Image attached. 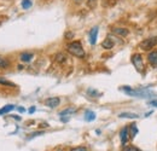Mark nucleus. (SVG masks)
I'll return each instance as SVG.
<instances>
[{
	"label": "nucleus",
	"mask_w": 157,
	"mask_h": 151,
	"mask_svg": "<svg viewBox=\"0 0 157 151\" xmlns=\"http://www.w3.org/2000/svg\"><path fill=\"white\" fill-rule=\"evenodd\" d=\"M67 50L70 55H73L77 58H84L85 57V50L80 41H73L67 46Z\"/></svg>",
	"instance_id": "1"
},
{
	"label": "nucleus",
	"mask_w": 157,
	"mask_h": 151,
	"mask_svg": "<svg viewBox=\"0 0 157 151\" xmlns=\"http://www.w3.org/2000/svg\"><path fill=\"white\" fill-rule=\"evenodd\" d=\"M156 45H157V36H154V37L145 39L142 44H140V47H142V50H144V51H149L152 47H155Z\"/></svg>",
	"instance_id": "2"
},
{
	"label": "nucleus",
	"mask_w": 157,
	"mask_h": 151,
	"mask_svg": "<svg viewBox=\"0 0 157 151\" xmlns=\"http://www.w3.org/2000/svg\"><path fill=\"white\" fill-rule=\"evenodd\" d=\"M132 63H133V65L135 67V69H137L138 71H142V70L144 69L143 57H142V55H139V53H135V55L132 56Z\"/></svg>",
	"instance_id": "3"
},
{
	"label": "nucleus",
	"mask_w": 157,
	"mask_h": 151,
	"mask_svg": "<svg viewBox=\"0 0 157 151\" xmlns=\"http://www.w3.org/2000/svg\"><path fill=\"white\" fill-rule=\"evenodd\" d=\"M59 103H61V99L58 98V97H51V98H47L45 100V105L51 108V109H53V108H57L59 105Z\"/></svg>",
	"instance_id": "4"
},
{
	"label": "nucleus",
	"mask_w": 157,
	"mask_h": 151,
	"mask_svg": "<svg viewBox=\"0 0 157 151\" xmlns=\"http://www.w3.org/2000/svg\"><path fill=\"white\" fill-rule=\"evenodd\" d=\"M128 137H129V127H123L120 132V138H121V143L124 146L128 140Z\"/></svg>",
	"instance_id": "5"
},
{
	"label": "nucleus",
	"mask_w": 157,
	"mask_h": 151,
	"mask_svg": "<svg viewBox=\"0 0 157 151\" xmlns=\"http://www.w3.org/2000/svg\"><path fill=\"white\" fill-rule=\"evenodd\" d=\"M97 36H98V27H94V28H92V30L90 31V44L91 45H96Z\"/></svg>",
	"instance_id": "6"
},
{
	"label": "nucleus",
	"mask_w": 157,
	"mask_h": 151,
	"mask_svg": "<svg viewBox=\"0 0 157 151\" xmlns=\"http://www.w3.org/2000/svg\"><path fill=\"white\" fill-rule=\"evenodd\" d=\"M33 58H34V55H33V53H30V52H23V53H21V55H19V59L23 63H28Z\"/></svg>",
	"instance_id": "7"
},
{
	"label": "nucleus",
	"mask_w": 157,
	"mask_h": 151,
	"mask_svg": "<svg viewBox=\"0 0 157 151\" xmlns=\"http://www.w3.org/2000/svg\"><path fill=\"white\" fill-rule=\"evenodd\" d=\"M112 33L116 34V35H118V36L124 37V36H127V35L129 34V31H128V29H126V28H112Z\"/></svg>",
	"instance_id": "8"
},
{
	"label": "nucleus",
	"mask_w": 157,
	"mask_h": 151,
	"mask_svg": "<svg viewBox=\"0 0 157 151\" xmlns=\"http://www.w3.org/2000/svg\"><path fill=\"white\" fill-rule=\"evenodd\" d=\"M76 111H77L76 108L70 106V108H67V109L62 110L61 112H59V115H61V116H64V115H71V114H75V112H76Z\"/></svg>",
	"instance_id": "9"
},
{
	"label": "nucleus",
	"mask_w": 157,
	"mask_h": 151,
	"mask_svg": "<svg viewBox=\"0 0 157 151\" xmlns=\"http://www.w3.org/2000/svg\"><path fill=\"white\" fill-rule=\"evenodd\" d=\"M102 47L105 48V50H110V48L114 47V41L110 39V37H108V39H105L102 42Z\"/></svg>",
	"instance_id": "10"
},
{
	"label": "nucleus",
	"mask_w": 157,
	"mask_h": 151,
	"mask_svg": "<svg viewBox=\"0 0 157 151\" xmlns=\"http://www.w3.org/2000/svg\"><path fill=\"white\" fill-rule=\"evenodd\" d=\"M85 120L87 122H91V121H94L96 120V112L94 111H91V110H87L85 112Z\"/></svg>",
	"instance_id": "11"
},
{
	"label": "nucleus",
	"mask_w": 157,
	"mask_h": 151,
	"mask_svg": "<svg viewBox=\"0 0 157 151\" xmlns=\"http://www.w3.org/2000/svg\"><path fill=\"white\" fill-rule=\"evenodd\" d=\"M55 61H56L57 63H59V64L64 63V62L67 61V56H65V53H62V52L57 53V55L55 56Z\"/></svg>",
	"instance_id": "12"
},
{
	"label": "nucleus",
	"mask_w": 157,
	"mask_h": 151,
	"mask_svg": "<svg viewBox=\"0 0 157 151\" xmlns=\"http://www.w3.org/2000/svg\"><path fill=\"white\" fill-rule=\"evenodd\" d=\"M148 59H149V62L152 64V65H157V52H151V53H149Z\"/></svg>",
	"instance_id": "13"
},
{
	"label": "nucleus",
	"mask_w": 157,
	"mask_h": 151,
	"mask_svg": "<svg viewBox=\"0 0 157 151\" xmlns=\"http://www.w3.org/2000/svg\"><path fill=\"white\" fill-rule=\"evenodd\" d=\"M15 105H12V104H7V105H5L4 108H1L0 109V115H3V114H7V112H10V111H12L13 109H15Z\"/></svg>",
	"instance_id": "14"
},
{
	"label": "nucleus",
	"mask_w": 157,
	"mask_h": 151,
	"mask_svg": "<svg viewBox=\"0 0 157 151\" xmlns=\"http://www.w3.org/2000/svg\"><path fill=\"white\" fill-rule=\"evenodd\" d=\"M118 116L121 118H138L139 117L137 114H133V112H121Z\"/></svg>",
	"instance_id": "15"
},
{
	"label": "nucleus",
	"mask_w": 157,
	"mask_h": 151,
	"mask_svg": "<svg viewBox=\"0 0 157 151\" xmlns=\"http://www.w3.org/2000/svg\"><path fill=\"white\" fill-rule=\"evenodd\" d=\"M129 129H131V133H129V136H131V138H134L135 136H137V133H138L137 125H135V123H132V125H129Z\"/></svg>",
	"instance_id": "16"
},
{
	"label": "nucleus",
	"mask_w": 157,
	"mask_h": 151,
	"mask_svg": "<svg viewBox=\"0 0 157 151\" xmlns=\"http://www.w3.org/2000/svg\"><path fill=\"white\" fill-rule=\"evenodd\" d=\"M10 67V62L7 58H4L0 56V68H9Z\"/></svg>",
	"instance_id": "17"
},
{
	"label": "nucleus",
	"mask_w": 157,
	"mask_h": 151,
	"mask_svg": "<svg viewBox=\"0 0 157 151\" xmlns=\"http://www.w3.org/2000/svg\"><path fill=\"white\" fill-rule=\"evenodd\" d=\"M31 5H33V1H31V0H22V7L24 10L30 9Z\"/></svg>",
	"instance_id": "18"
},
{
	"label": "nucleus",
	"mask_w": 157,
	"mask_h": 151,
	"mask_svg": "<svg viewBox=\"0 0 157 151\" xmlns=\"http://www.w3.org/2000/svg\"><path fill=\"white\" fill-rule=\"evenodd\" d=\"M0 85H5V86H9V87H15V84L7 81L5 79H0Z\"/></svg>",
	"instance_id": "19"
},
{
	"label": "nucleus",
	"mask_w": 157,
	"mask_h": 151,
	"mask_svg": "<svg viewBox=\"0 0 157 151\" xmlns=\"http://www.w3.org/2000/svg\"><path fill=\"white\" fill-rule=\"evenodd\" d=\"M116 1H117V0H104L103 4H104L105 6H112V5L116 4Z\"/></svg>",
	"instance_id": "20"
},
{
	"label": "nucleus",
	"mask_w": 157,
	"mask_h": 151,
	"mask_svg": "<svg viewBox=\"0 0 157 151\" xmlns=\"http://www.w3.org/2000/svg\"><path fill=\"white\" fill-rule=\"evenodd\" d=\"M123 151H140L138 148H135V146H133V145H132V146H128V148H124L123 149Z\"/></svg>",
	"instance_id": "21"
},
{
	"label": "nucleus",
	"mask_w": 157,
	"mask_h": 151,
	"mask_svg": "<svg viewBox=\"0 0 157 151\" xmlns=\"http://www.w3.org/2000/svg\"><path fill=\"white\" fill-rule=\"evenodd\" d=\"M42 134H44V132H42V131H39V132H34V133H31V134H30L29 139H30V138H34V137H37V136H42Z\"/></svg>",
	"instance_id": "22"
},
{
	"label": "nucleus",
	"mask_w": 157,
	"mask_h": 151,
	"mask_svg": "<svg viewBox=\"0 0 157 151\" xmlns=\"http://www.w3.org/2000/svg\"><path fill=\"white\" fill-rule=\"evenodd\" d=\"M74 37V33H71V31H68V33H65V39L70 40V39H73Z\"/></svg>",
	"instance_id": "23"
},
{
	"label": "nucleus",
	"mask_w": 157,
	"mask_h": 151,
	"mask_svg": "<svg viewBox=\"0 0 157 151\" xmlns=\"http://www.w3.org/2000/svg\"><path fill=\"white\" fill-rule=\"evenodd\" d=\"M70 151H87V150H86V148H84V146H80V148H75L73 150H70Z\"/></svg>",
	"instance_id": "24"
},
{
	"label": "nucleus",
	"mask_w": 157,
	"mask_h": 151,
	"mask_svg": "<svg viewBox=\"0 0 157 151\" xmlns=\"http://www.w3.org/2000/svg\"><path fill=\"white\" fill-rule=\"evenodd\" d=\"M149 104H150V105H152V106H156V108H157V99L150 100V102H149Z\"/></svg>",
	"instance_id": "25"
},
{
	"label": "nucleus",
	"mask_w": 157,
	"mask_h": 151,
	"mask_svg": "<svg viewBox=\"0 0 157 151\" xmlns=\"http://www.w3.org/2000/svg\"><path fill=\"white\" fill-rule=\"evenodd\" d=\"M35 110H36V108L35 106H31L30 109H29V114H33V112H35Z\"/></svg>",
	"instance_id": "26"
},
{
	"label": "nucleus",
	"mask_w": 157,
	"mask_h": 151,
	"mask_svg": "<svg viewBox=\"0 0 157 151\" xmlns=\"http://www.w3.org/2000/svg\"><path fill=\"white\" fill-rule=\"evenodd\" d=\"M17 109H18V111H19V112H24V111H25V109H24V108H22V106L17 108Z\"/></svg>",
	"instance_id": "27"
},
{
	"label": "nucleus",
	"mask_w": 157,
	"mask_h": 151,
	"mask_svg": "<svg viewBox=\"0 0 157 151\" xmlns=\"http://www.w3.org/2000/svg\"><path fill=\"white\" fill-rule=\"evenodd\" d=\"M61 120H62V122H68V121H69V117H67V118H64V117L62 116V117H61Z\"/></svg>",
	"instance_id": "28"
},
{
	"label": "nucleus",
	"mask_w": 157,
	"mask_h": 151,
	"mask_svg": "<svg viewBox=\"0 0 157 151\" xmlns=\"http://www.w3.org/2000/svg\"><path fill=\"white\" fill-rule=\"evenodd\" d=\"M12 117H13V118H15V120H17V121H21V117H19V116H18V115H13V116H12Z\"/></svg>",
	"instance_id": "29"
},
{
	"label": "nucleus",
	"mask_w": 157,
	"mask_h": 151,
	"mask_svg": "<svg viewBox=\"0 0 157 151\" xmlns=\"http://www.w3.org/2000/svg\"><path fill=\"white\" fill-rule=\"evenodd\" d=\"M76 3H77V4H79V3H80V0H76Z\"/></svg>",
	"instance_id": "30"
},
{
	"label": "nucleus",
	"mask_w": 157,
	"mask_h": 151,
	"mask_svg": "<svg viewBox=\"0 0 157 151\" xmlns=\"http://www.w3.org/2000/svg\"><path fill=\"white\" fill-rule=\"evenodd\" d=\"M58 151H62V150H58Z\"/></svg>",
	"instance_id": "31"
}]
</instances>
